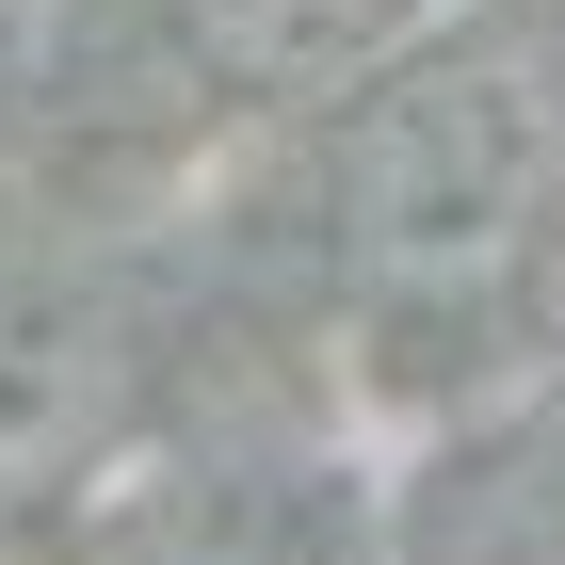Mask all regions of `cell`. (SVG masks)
<instances>
[{"mask_svg": "<svg viewBox=\"0 0 565 565\" xmlns=\"http://www.w3.org/2000/svg\"><path fill=\"white\" fill-rule=\"evenodd\" d=\"M291 243L372 340H501L565 259V17L452 0L404 49L291 97Z\"/></svg>", "mask_w": 565, "mask_h": 565, "instance_id": "6da1fadb", "label": "cell"}, {"mask_svg": "<svg viewBox=\"0 0 565 565\" xmlns=\"http://www.w3.org/2000/svg\"><path fill=\"white\" fill-rule=\"evenodd\" d=\"M130 420H146V323L114 291V259L0 211V518L97 484L130 452Z\"/></svg>", "mask_w": 565, "mask_h": 565, "instance_id": "7a4b0ae2", "label": "cell"}, {"mask_svg": "<svg viewBox=\"0 0 565 565\" xmlns=\"http://www.w3.org/2000/svg\"><path fill=\"white\" fill-rule=\"evenodd\" d=\"M388 565H565V372L469 388L388 484Z\"/></svg>", "mask_w": 565, "mask_h": 565, "instance_id": "3957f363", "label": "cell"}, {"mask_svg": "<svg viewBox=\"0 0 565 565\" xmlns=\"http://www.w3.org/2000/svg\"><path fill=\"white\" fill-rule=\"evenodd\" d=\"M162 17H178V49H194L226 97H323L340 65L404 49L420 17H452V0H162Z\"/></svg>", "mask_w": 565, "mask_h": 565, "instance_id": "277c9868", "label": "cell"}, {"mask_svg": "<svg viewBox=\"0 0 565 565\" xmlns=\"http://www.w3.org/2000/svg\"><path fill=\"white\" fill-rule=\"evenodd\" d=\"M82 17H97V0H0V114H17L33 82H65V49H82Z\"/></svg>", "mask_w": 565, "mask_h": 565, "instance_id": "5b68a950", "label": "cell"}]
</instances>
